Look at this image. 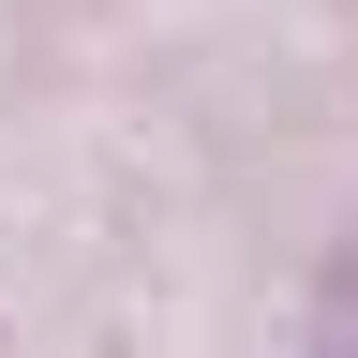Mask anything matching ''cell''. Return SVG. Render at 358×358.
<instances>
[{"mask_svg":"<svg viewBox=\"0 0 358 358\" xmlns=\"http://www.w3.org/2000/svg\"><path fill=\"white\" fill-rule=\"evenodd\" d=\"M299 358H358V224L329 239V268H313V313H299Z\"/></svg>","mask_w":358,"mask_h":358,"instance_id":"cell-1","label":"cell"}]
</instances>
